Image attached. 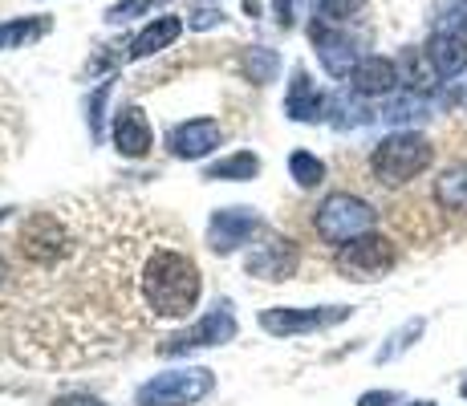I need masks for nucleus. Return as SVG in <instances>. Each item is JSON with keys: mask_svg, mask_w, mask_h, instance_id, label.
I'll list each match as a JSON object with an SVG mask.
<instances>
[{"mask_svg": "<svg viewBox=\"0 0 467 406\" xmlns=\"http://www.w3.org/2000/svg\"><path fill=\"white\" fill-rule=\"evenodd\" d=\"M139 293H142V305L150 309V318L183 321L200 305L203 276L187 252L171 248V244H155L139 268Z\"/></svg>", "mask_w": 467, "mask_h": 406, "instance_id": "obj_1", "label": "nucleus"}, {"mask_svg": "<svg viewBox=\"0 0 467 406\" xmlns=\"http://www.w3.org/2000/svg\"><path fill=\"white\" fill-rule=\"evenodd\" d=\"M431 162H435V147H431V139L419 130H394L370 151V171L386 187L410 183V179L423 175Z\"/></svg>", "mask_w": 467, "mask_h": 406, "instance_id": "obj_2", "label": "nucleus"}, {"mask_svg": "<svg viewBox=\"0 0 467 406\" xmlns=\"http://www.w3.org/2000/svg\"><path fill=\"white\" fill-rule=\"evenodd\" d=\"M374 220H379V212H374L362 195H349V192L326 195V200L317 203V212H313V228H317V236L326 244H334V248L366 236V232H374Z\"/></svg>", "mask_w": 467, "mask_h": 406, "instance_id": "obj_3", "label": "nucleus"}, {"mask_svg": "<svg viewBox=\"0 0 467 406\" xmlns=\"http://www.w3.org/2000/svg\"><path fill=\"white\" fill-rule=\"evenodd\" d=\"M215 390V374L203 366L167 370L134 390V406H192Z\"/></svg>", "mask_w": 467, "mask_h": 406, "instance_id": "obj_4", "label": "nucleus"}, {"mask_svg": "<svg viewBox=\"0 0 467 406\" xmlns=\"http://www.w3.org/2000/svg\"><path fill=\"white\" fill-rule=\"evenodd\" d=\"M394 260H399L394 244L386 240V236H379V232H366V236L341 244L337 256H334V265H337V273L346 276V281L370 285V281H382V276L390 273Z\"/></svg>", "mask_w": 467, "mask_h": 406, "instance_id": "obj_5", "label": "nucleus"}, {"mask_svg": "<svg viewBox=\"0 0 467 406\" xmlns=\"http://www.w3.org/2000/svg\"><path fill=\"white\" fill-rule=\"evenodd\" d=\"M301 265V252L289 236H276V232H260V240L248 248L244 256V273L260 276V281H289Z\"/></svg>", "mask_w": 467, "mask_h": 406, "instance_id": "obj_6", "label": "nucleus"}, {"mask_svg": "<svg viewBox=\"0 0 467 406\" xmlns=\"http://www.w3.org/2000/svg\"><path fill=\"white\" fill-rule=\"evenodd\" d=\"M349 305H321V309H265L260 313V329L273 338H301V333H317L329 325L349 321Z\"/></svg>", "mask_w": 467, "mask_h": 406, "instance_id": "obj_7", "label": "nucleus"}, {"mask_svg": "<svg viewBox=\"0 0 467 406\" xmlns=\"http://www.w3.org/2000/svg\"><path fill=\"white\" fill-rule=\"evenodd\" d=\"M236 338V313H232L228 301H220L208 318H200L192 325V329L175 333V338H167L163 346H159V354L175 358V354H192V349H208V346H223V341Z\"/></svg>", "mask_w": 467, "mask_h": 406, "instance_id": "obj_8", "label": "nucleus"}, {"mask_svg": "<svg viewBox=\"0 0 467 406\" xmlns=\"http://www.w3.org/2000/svg\"><path fill=\"white\" fill-rule=\"evenodd\" d=\"M256 232H265V228H260L253 207H220V212H212V220H208V244H212V252H220V256L236 252L240 244H248Z\"/></svg>", "mask_w": 467, "mask_h": 406, "instance_id": "obj_9", "label": "nucleus"}, {"mask_svg": "<svg viewBox=\"0 0 467 406\" xmlns=\"http://www.w3.org/2000/svg\"><path fill=\"white\" fill-rule=\"evenodd\" d=\"M309 37H313V49H317L321 66H326V74L349 78V74H354V66L362 61V57H358L354 37H349V33H341L337 25H329V21H313V25H309Z\"/></svg>", "mask_w": 467, "mask_h": 406, "instance_id": "obj_10", "label": "nucleus"}, {"mask_svg": "<svg viewBox=\"0 0 467 406\" xmlns=\"http://www.w3.org/2000/svg\"><path fill=\"white\" fill-rule=\"evenodd\" d=\"M220 142H223V126L215 119H187V122H179L167 130V151L175 159H187V162L212 155Z\"/></svg>", "mask_w": 467, "mask_h": 406, "instance_id": "obj_11", "label": "nucleus"}, {"mask_svg": "<svg viewBox=\"0 0 467 406\" xmlns=\"http://www.w3.org/2000/svg\"><path fill=\"white\" fill-rule=\"evenodd\" d=\"M399 81H402L399 78V61L370 53V57H362L354 66V74H349V89L362 94V98H382V94H394Z\"/></svg>", "mask_w": 467, "mask_h": 406, "instance_id": "obj_12", "label": "nucleus"}, {"mask_svg": "<svg viewBox=\"0 0 467 406\" xmlns=\"http://www.w3.org/2000/svg\"><path fill=\"white\" fill-rule=\"evenodd\" d=\"M150 122L142 114V106H122L114 114V147H119L122 159H142L150 155Z\"/></svg>", "mask_w": 467, "mask_h": 406, "instance_id": "obj_13", "label": "nucleus"}, {"mask_svg": "<svg viewBox=\"0 0 467 406\" xmlns=\"http://www.w3.org/2000/svg\"><path fill=\"white\" fill-rule=\"evenodd\" d=\"M326 110H329V98L313 86L305 69H293L289 94H285V114H289L293 122H321Z\"/></svg>", "mask_w": 467, "mask_h": 406, "instance_id": "obj_14", "label": "nucleus"}, {"mask_svg": "<svg viewBox=\"0 0 467 406\" xmlns=\"http://www.w3.org/2000/svg\"><path fill=\"white\" fill-rule=\"evenodd\" d=\"M423 53L431 69L439 74V81H451L467 69V37H460V33H431Z\"/></svg>", "mask_w": 467, "mask_h": 406, "instance_id": "obj_15", "label": "nucleus"}, {"mask_svg": "<svg viewBox=\"0 0 467 406\" xmlns=\"http://www.w3.org/2000/svg\"><path fill=\"white\" fill-rule=\"evenodd\" d=\"M179 33H183V21H179V16H155V21H150L147 29L130 41V61H142V57L163 53L167 45L179 41Z\"/></svg>", "mask_w": 467, "mask_h": 406, "instance_id": "obj_16", "label": "nucleus"}, {"mask_svg": "<svg viewBox=\"0 0 467 406\" xmlns=\"http://www.w3.org/2000/svg\"><path fill=\"white\" fill-rule=\"evenodd\" d=\"M435 203L451 215H467V162H451L435 179Z\"/></svg>", "mask_w": 467, "mask_h": 406, "instance_id": "obj_17", "label": "nucleus"}, {"mask_svg": "<svg viewBox=\"0 0 467 406\" xmlns=\"http://www.w3.org/2000/svg\"><path fill=\"white\" fill-rule=\"evenodd\" d=\"M53 29L49 16H16V21L0 25V49H25V45L41 41Z\"/></svg>", "mask_w": 467, "mask_h": 406, "instance_id": "obj_18", "label": "nucleus"}, {"mask_svg": "<svg viewBox=\"0 0 467 406\" xmlns=\"http://www.w3.org/2000/svg\"><path fill=\"white\" fill-rule=\"evenodd\" d=\"M260 175V159L253 151H236V155H223L220 162H212L203 171V179H215V183H244V179H256Z\"/></svg>", "mask_w": 467, "mask_h": 406, "instance_id": "obj_19", "label": "nucleus"}, {"mask_svg": "<svg viewBox=\"0 0 467 406\" xmlns=\"http://www.w3.org/2000/svg\"><path fill=\"white\" fill-rule=\"evenodd\" d=\"M379 119H382V122H390V126L419 122V119H427V98H423V94H415V89H407V94H394L390 102L382 106Z\"/></svg>", "mask_w": 467, "mask_h": 406, "instance_id": "obj_20", "label": "nucleus"}, {"mask_svg": "<svg viewBox=\"0 0 467 406\" xmlns=\"http://www.w3.org/2000/svg\"><path fill=\"white\" fill-rule=\"evenodd\" d=\"M423 329H427V321H423V318H410L407 325H402V329H394L390 338H386V346L379 349V354H374V362L382 366V362H394V358H402L419 338H423Z\"/></svg>", "mask_w": 467, "mask_h": 406, "instance_id": "obj_21", "label": "nucleus"}, {"mask_svg": "<svg viewBox=\"0 0 467 406\" xmlns=\"http://www.w3.org/2000/svg\"><path fill=\"white\" fill-rule=\"evenodd\" d=\"M289 175L297 179V187L309 192V187H317L321 179H326V162L313 155V151H293L289 155Z\"/></svg>", "mask_w": 467, "mask_h": 406, "instance_id": "obj_22", "label": "nucleus"}, {"mask_svg": "<svg viewBox=\"0 0 467 406\" xmlns=\"http://www.w3.org/2000/svg\"><path fill=\"white\" fill-rule=\"evenodd\" d=\"M244 66H248V78H253L256 86H265V81L276 78L281 57H276L273 49H265V45H253V49H248V57H244Z\"/></svg>", "mask_w": 467, "mask_h": 406, "instance_id": "obj_23", "label": "nucleus"}, {"mask_svg": "<svg viewBox=\"0 0 467 406\" xmlns=\"http://www.w3.org/2000/svg\"><path fill=\"white\" fill-rule=\"evenodd\" d=\"M159 5H167V0H119V5L106 8V21H110V25H127V21H134V16L155 13Z\"/></svg>", "mask_w": 467, "mask_h": 406, "instance_id": "obj_24", "label": "nucleus"}, {"mask_svg": "<svg viewBox=\"0 0 467 406\" xmlns=\"http://www.w3.org/2000/svg\"><path fill=\"white\" fill-rule=\"evenodd\" d=\"M435 33H467V0H447L435 16Z\"/></svg>", "mask_w": 467, "mask_h": 406, "instance_id": "obj_25", "label": "nucleus"}, {"mask_svg": "<svg viewBox=\"0 0 467 406\" xmlns=\"http://www.w3.org/2000/svg\"><path fill=\"white\" fill-rule=\"evenodd\" d=\"M362 5L366 0H317L321 21H329V25H341V21H349V16H358Z\"/></svg>", "mask_w": 467, "mask_h": 406, "instance_id": "obj_26", "label": "nucleus"}, {"mask_svg": "<svg viewBox=\"0 0 467 406\" xmlns=\"http://www.w3.org/2000/svg\"><path fill=\"white\" fill-rule=\"evenodd\" d=\"M110 89H114V81H102V86L94 89V98H89V134H102V110H106V98H110Z\"/></svg>", "mask_w": 467, "mask_h": 406, "instance_id": "obj_27", "label": "nucleus"}, {"mask_svg": "<svg viewBox=\"0 0 467 406\" xmlns=\"http://www.w3.org/2000/svg\"><path fill=\"white\" fill-rule=\"evenodd\" d=\"M223 21V13L220 8H212V5H195V8H187V29H215V25Z\"/></svg>", "mask_w": 467, "mask_h": 406, "instance_id": "obj_28", "label": "nucleus"}, {"mask_svg": "<svg viewBox=\"0 0 467 406\" xmlns=\"http://www.w3.org/2000/svg\"><path fill=\"white\" fill-rule=\"evenodd\" d=\"M273 16L281 29H289V25L297 21V0H273Z\"/></svg>", "mask_w": 467, "mask_h": 406, "instance_id": "obj_29", "label": "nucleus"}, {"mask_svg": "<svg viewBox=\"0 0 467 406\" xmlns=\"http://www.w3.org/2000/svg\"><path fill=\"white\" fill-rule=\"evenodd\" d=\"M394 402H402L399 390H370L358 399V406H394Z\"/></svg>", "mask_w": 467, "mask_h": 406, "instance_id": "obj_30", "label": "nucleus"}, {"mask_svg": "<svg viewBox=\"0 0 467 406\" xmlns=\"http://www.w3.org/2000/svg\"><path fill=\"white\" fill-rule=\"evenodd\" d=\"M53 406H106V402L94 399V394H61V399H53Z\"/></svg>", "mask_w": 467, "mask_h": 406, "instance_id": "obj_31", "label": "nucleus"}, {"mask_svg": "<svg viewBox=\"0 0 467 406\" xmlns=\"http://www.w3.org/2000/svg\"><path fill=\"white\" fill-rule=\"evenodd\" d=\"M244 13H253V16H256V13H260V0H244Z\"/></svg>", "mask_w": 467, "mask_h": 406, "instance_id": "obj_32", "label": "nucleus"}, {"mask_svg": "<svg viewBox=\"0 0 467 406\" xmlns=\"http://www.w3.org/2000/svg\"><path fill=\"white\" fill-rule=\"evenodd\" d=\"M8 281V265H5V256H0V285Z\"/></svg>", "mask_w": 467, "mask_h": 406, "instance_id": "obj_33", "label": "nucleus"}, {"mask_svg": "<svg viewBox=\"0 0 467 406\" xmlns=\"http://www.w3.org/2000/svg\"><path fill=\"white\" fill-rule=\"evenodd\" d=\"M410 406H435V402H431V399H419V402H410Z\"/></svg>", "mask_w": 467, "mask_h": 406, "instance_id": "obj_34", "label": "nucleus"}, {"mask_svg": "<svg viewBox=\"0 0 467 406\" xmlns=\"http://www.w3.org/2000/svg\"><path fill=\"white\" fill-rule=\"evenodd\" d=\"M460 394H463V399H467V378H463V382H460Z\"/></svg>", "mask_w": 467, "mask_h": 406, "instance_id": "obj_35", "label": "nucleus"}]
</instances>
